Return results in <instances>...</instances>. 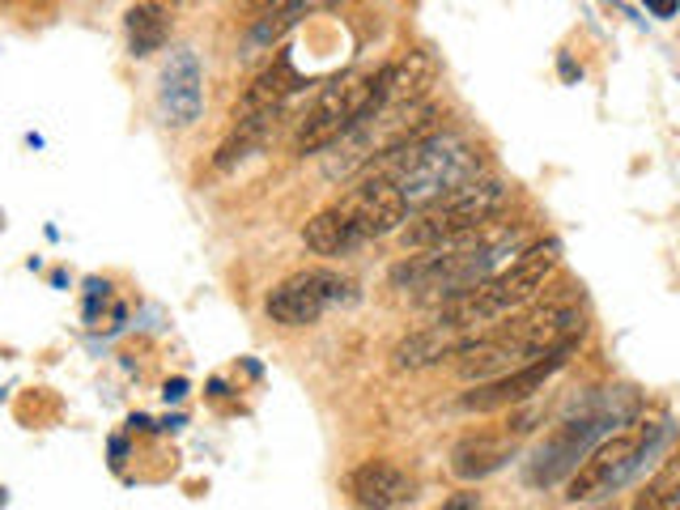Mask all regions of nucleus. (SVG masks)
Returning a JSON list of instances; mask_svg holds the SVG:
<instances>
[{
	"label": "nucleus",
	"instance_id": "1",
	"mask_svg": "<svg viewBox=\"0 0 680 510\" xmlns=\"http://www.w3.org/2000/svg\"><path fill=\"white\" fill-rule=\"evenodd\" d=\"M583 332V311L570 302H549L536 307L532 315H519L511 323H489L464 336V345L455 353V370L464 382L498 379L515 366L536 362L540 353L557 350L561 341H575Z\"/></svg>",
	"mask_w": 680,
	"mask_h": 510
},
{
	"label": "nucleus",
	"instance_id": "2",
	"mask_svg": "<svg viewBox=\"0 0 680 510\" xmlns=\"http://www.w3.org/2000/svg\"><path fill=\"white\" fill-rule=\"evenodd\" d=\"M357 175L391 179L400 196L409 200V213L452 196L455 188L481 179V154L455 136V132H425L409 145H391L379 158H370Z\"/></svg>",
	"mask_w": 680,
	"mask_h": 510
},
{
	"label": "nucleus",
	"instance_id": "3",
	"mask_svg": "<svg viewBox=\"0 0 680 510\" xmlns=\"http://www.w3.org/2000/svg\"><path fill=\"white\" fill-rule=\"evenodd\" d=\"M672 425L668 421H647V417H629L621 430L604 434L600 443L587 451V459L570 473L566 485V502L570 507H591V502H609L613 494L629 489L647 468L664 464L659 455L672 443Z\"/></svg>",
	"mask_w": 680,
	"mask_h": 510
},
{
	"label": "nucleus",
	"instance_id": "4",
	"mask_svg": "<svg viewBox=\"0 0 680 510\" xmlns=\"http://www.w3.org/2000/svg\"><path fill=\"white\" fill-rule=\"evenodd\" d=\"M557 259H561V243H557V239H540V243H532V247H519L515 264H506L502 273H493L486 281L468 286L464 293L447 298V302L438 307V319H434V323L477 332V328H489V323H498V319L515 315V311H523V307L545 289V281H549L553 268H557Z\"/></svg>",
	"mask_w": 680,
	"mask_h": 510
},
{
	"label": "nucleus",
	"instance_id": "5",
	"mask_svg": "<svg viewBox=\"0 0 680 510\" xmlns=\"http://www.w3.org/2000/svg\"><path fill=\"white\" fill-rule=\"evenodd\" d=\"M511 191L498 179H472L452 196L434 200L417 209V218L409 213V222L400 225V247L404 252H422V247H438V243H464V239H481L489 234L502 209H506Z\"/></svg>",
	"mask_w": 680,
	"mask_h": 510
},
{
	"label": "nucleus",
	"instance_id": "6",
	"mask_svg": "<svg viewBox=\"0 0 680 510\" xmlns=\"http://www.w3.org/2000/svg\"><path fill=\"white\" fill-rule=\"evenodd\" d=\"M629 417H638V396H625V404H616V391L566 417L561 425H553V434L532 451L527 459V485L532 489H553L587 459V451L600 443L604 434H613L616 425H625Z\"/></svg>",
	"mask_w": 680,
	"mask_h": 510
},
{
	"label": "nucleus",
	"instance_id": "7",
	"mask_svg": "<svg viewBox=\"0 0 680 510\" xmlns=\"http://www.w3.org/2000/svg\"><path fill=\"white\" fill-rule=\"evenodd\" d=\"M366 111H383V64L375 73H349V77H336L332 86H324L320 98L311 102L302 127H298L293 149L302 158L324 154L327 145L341 141Z\"/></svg>",
	"mask_w": 680,
	"mask_h": 510
},
{
	"label": "nucleus",
	"instance_id": "8",
	"mask_svg": "<svg viewBox=\"0 0 680 510\" xmlns=\"http://www.w3.org/2000/svg\"><path fill=\"white\" fill-rule=\"evenodd\" d=\"M354 298L357 289L349 277H341L332 268H302L268 293L264 311L281 328H311L327 315V307H341V302H354Z\"/></svg>",
	"mask_w": 680,
	"mask_h": 510
},
{
	"label": "nucleus",
	"instance_id": "9",
	"mask_svg": "<svg viewBox=\"0 0 680 510\" xmlns=\"http://www.w3.org/2000/svg\"><path fill=\"white\" fill-rule=\"evenodd\" d=\"M575 350H579V336H575V341H561L557 350L540 353V357L527 362V366H515V370H506V375H498V379L477 382L472 391L459 396V409H464V413H502V409L527 404L536 391H545V382H549L553 375H561V370L570 366Z\"/></svg>",
	"mask_w": 680,
	"mask_h": 510
},
{
	"label": "nucleus",
	"instance_id": "10",
	"mask_svg": "<svg viewBox=\"0 0 680 510\" xmlns=\"http://www.w3.org/2000/svg\"><path fill=\"white\" fill-rule=\"evenodd\" d=\"M336 213L349 222V230L357 234V243H370V239L400 234V225L409 222V200L400 196V188H395L391 179L357 175V188H349L341 196Z\"/></svg>",
	"mask_w": 680,
	"mask_h": 510
},
{
	"label": "nucleus",
	"instance_id": "11",
	"mask_svg": "<svg viewBox=\"0 0 680 510\" xmlns=\"http://www.w3.org/2000/svg\"><path fill=\"white\" fill-rule=\"evenodd\" d=\"M532 425H536V413H519L511 417V430H502V434H468V439H459L452 451V473L459 480H486L493 473H502L519 455L523 439L532 434Z\"/></svg>",
	"mask_w": 680,
	"mask_h": 510
},
{
	"label": "nucleus",
	"instance_id": "12",
	"mask_svg": "<svg viewBox=\"0 0 680 510\" xmlns=\"http://www.w3.org/2000/svg\"><path fill=\"white\" fill-rule=\"evenodd\" d=\"M158 107L170 127H192L204 115V68L192 47H175L158 73Z\"/></svg>",
	"mask_w": 680,
	"mask_h": 510
},
{
	"label": "nucleus",
	"instance_id": "13",
	"mask_svg": "<svg viewBox=\"0 0 680 510\" xmlns=\"http://www.w3.org/2000/svg\"><path fill=\"white\" fill-rule=\"evenodd\" d=\"M306 81H302V73L293 68L290 56H277V60L268 64L264 73H259L256 81L247 86V95L234 102V124H264L290 102L298 90H302Z\"/></svg>",
	"mask_w": 680,
	"mask_h": 510
},
{
	"label": "nucleus",
	"instance_id": "14",
	"mask_svg": "<svg viewBox=\"0 0 680 510\" xmlns=\"http://www.w3.org/2000/svg\"><path fill=\"white\" fill-rule=\"evenodd\" d=\"M349 498L357 507L375 510L413 507L417 502V480L409 477L400 464H391V459H366L361 468L349 473Z\"/></svg>",
	"mask_w": 680,
	"mask_h": 510
},
{
	"label": "nucleus",
	"instance_id": "15",
	"mask_svg": "<svg viewBox=\"0 0 680 510\" xmlns=\"http://www.w3.org/2000/svg\"><path fill=\"white\" fill-rule=\"evenodd\" d=\"M438 81V60L425 47H409L400 60L383 64V107H404L434 90Z\"/></svg>",
	"mask_w": 680,
	"mask_h": 510
},
{
	"label": "nucleus",
	"instance_id": "16",
	"mask_svg": "<svg viewBox=\"0 0 680 510\" xmlns=\"http://www.w3.org/2000/svg\"><path fill=\"white\" fill-rule=\"evenodd\" d=\"M464 328H447V323H430L422 332H413L409 341H400L391 362L395 370H425V366H438V362H452L459 345H464Z\"/></svg>",
	"mask_w": 680,
	"mask_h": 510
},
{
	"label": "nucleus",
	"instance_id": "17",
	"mask_svg": "<svg viewBox=\"0 0 680 510\" xmlns=\"http://www.w3.org/2000/svg\"><path fill=\"white\" fill-rule=\"evenodd\" d=\"M327 4H336V0H268L264 9H259V18L252 22V31H247V52H259V47H272V43H281L293 26H302L315 9H327Z\"/></svg>",
	"mask_w": 680,
	"mask_h": 510
},
{
	"label": "nucleus",
	"instance_id": "18",
	"mask_svg": "<svg viewBox=\"0 0 680 510\" xmlns=\"http://www.w3.org/2000/svg\"><path fill=\"white\" fill-rule=\"evenodd\" d=\"M124 34H129V52L136 60L163 52L166 38H170V13L158 0H136L129 13H124Z\"/></svg>",
	"mask_w": 680,
	"mask_h": 510
},
{
	"label": "nucleus",
	"instance_id": "19",
	"mask_svg": "<svg viewBox=\"0 0 680 510\" xmlns=\"http://www.w3.org/2000/svg\"><path fill=\"white\" fill-rule=\"evenodd\" d=\"M302 243H306V252L324 255V259H336V255H349L361 247L357 234L349 230V222L336 213V204L324 209V213H315L311 222L302 225Z\"/></svg>",
	"mask_w": 680,
	"mask_h": 510
},
{
	"label": "nucleus",
	"instance_id": "20",
	"mask_svg": "<svg viewBox=\"0 0 680 510\" xmlns=\"http://www.w3.org/2000/svg\"><path fill=\"white\" fill-rule=\"evenodd\" d=\"M638 507H680V455H668L659 477L647 485V494L638 498Z\"/></svg>",
	"mask_w": 680,
	"mask_h": 510
},
{
	"label": "nucleus",
	"instance_id": "21",
	"mask_svg": "<svg viewBox=\"0 0 680 510\" xmlns=\"http://www.w3.org/2000/svg\"><path fill=\"white\" fill-rule=\"evenodd\" d=\"M90 293H86V319H90V323H98V302H107V298H111V286H107V281H90Z\"/></svg>",
	"mask_w": 680,
	"mask_h": 510
},
{
	"label": "nucleus",
	"instance_id": "22",
	"mask_svg": "<svg viewBox=\"0 0 680 510\" xmlns=\"http://www.w3.org/2000/svg\"><path fill=\"white\" fill-rule=\"evenodd\" d=\"M647 13L650 18H659V22H668V18H677L680 13V0H647Z\"/></svg>",
	"mask_w": 680,
	"mask_h": 510
},
{
	"label": "nucleus",
	"instance_id": "23",
	"mask_svg": "<svg viewBox=\"0 0 680 510\" xmlns=\"http://www.w3.org/2000/svg\"><path fill=\"white\" fill-rule=\"evenodd\" d=\"M183 396H188V379H170V382L163 387V400H166V404H179Z\"/></svg>",
	"mask_w": 680,
	"mask_h": 510
},
{
	"label": "nucleus",
	"instance_id": "24",
	"mask_svg": "<svg viewBox=\"0 0 680 510\" xmlns=\"http://www.w3.org/2000/svg\"><path fill=\"white\" fill-rule=\"evenodd\" d=\"M443 507L447 510H468V507H481V498H477V494H459V498H447Z\"/></svg>",
	"mask_w": 680,
	"mask_h": 510
},
{
	"label": "nucleus",
	"instance_id": "25",
	"mask_svg": "<svg viewBox=\"0 0 680 510\" xmlns=\"http://www.w3.org/2000/svg\"><path fill=\"white\" fill-rule=\"evenodd\" d=\"M561 77H566V81H583V68H579V64L570 60V56H566V52H561Z\"/></svg>",
	"mask_w": 680,
	"mask_h": 510
},
{
	"label": "nucleus",
	"instance_id": "26",
	"mask_svg": "<svg viewBox=\"0 0 680 510\" xmlns=\"http://www.w3.org/2000/svg\"><path fill=\"white\" fill-rule=\"evenodd\" d=\"M247 4H259V9H264V4H268V0H247Z\"/></svg>",
	"mask_w": 680,
	"mask_h": 510
}]
</instances>
